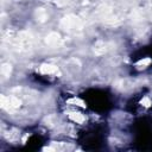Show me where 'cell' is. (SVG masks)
Here are the masks:
<instances>
[{
    "instance_id": "cell-1",
    "label": "cell",
    "mask_w": 152,
    "mask_h": 152,
    "mask_svg": "<svg viewBox=\"0 0 152 152\" xmlns=\"http://www.w3.org/2000/svg\"><path fill=\"white\" fill-rule=\"evenodd\" d=\"M82 21L81 19H78L77 17L75 15H66L64 17L62 20H61V27L68 32H71V33H76V32H80L82 30Z\"/></svg>"
},
{
    "instance_id": "cell-2",
    "label": "cell",
    "mask_w": 152,
    "mask_h": 152,
    "mask_svg": "<svg viewBox=\"0 0 152 152\" xmlns=\"http://www.w3.org/2000/svg\"><path fill=\"white\" fill-rule=\"evenodd\" d=\"M19 106H20V101L15 96H5V95L1 96V107L4 109L12 110L18 108Z\"/></svg>"
},
{
    "instance_id": "cell-3",
    "label": "cell",
    "mask_w": 152,
    "mask_h": 152,
    "mask_svg": "<svg viewBox=\"0 0 152 152\" xmlns=\"http://www.w3.org/2000/svg\"><path fill=\"white\" fill-rule=\"evenodd\" d=\"M45 42L49 46H52V48H57L62 44V38L61 36L57 33V32H51L46 36L45 38Z\"/></svg>"
},
{
    "instance_id": "cell-4",
    "label": "cell",
    "mask_w": 152,
    "mask_h": 152,
    "mask_svg": "<svg viewBox=\"0 0 152 152\" xmlns=\"http://www.w3.org/2000/svg\"><path fill=\"white\" fill-rule=\"evenodd\" d=\"M39 71L44 75H61L59 69L52 64H42L39 68Z\"/></svg>"
},
{
    "instance_id": "cell-5",
    "label": "cell",
    "mask_w": 152,
    "mask_h": 152,
    "mask_svg": "<svg viewBox=\"0 0 152 152\" xmlns=\"http://www.w3.org/2000/svg\"><path fill=\"white\" fill-rule=\"evenodd\" d=\"M69 118L74 122H76V124H83V122H86V116L82 113H80V112H70L69 113Z\"/></svg>"
},
{
    "instance_id": "cell-6",
    "label": "cell",
    "mask_w": 152,
    "mask_h": 152,
    "mask_svg": "<svg viewBox=\"0 0 152 152\" xmlns=\"http://www.w3.org/2000/svg\"><path fill=\"white\" fill-rule=\"evenodd\" d=\"M107 51V44H104L103 42H99L97 44H95L94 46V52L96 55H102Z\"/></svg>"
},
{
    "instance_id": "cell-7",
    "label": "cell",
    "mask_w": 152,
    "mask_h": 152,
    "mask_svg": "<svg viewBox=\"0 0 152 152\" xmlns=\"http://www.w3.org/2000/svg\"><path fill=\"white\" fill-rule=\"evenodd\" d=\"M36 17H37V19L40 20V21H45V20L48 19V13H46L45 10H43V8H38L37 12H36Z\"/></svg>"
},
{
    "instance_id": "cell-8",
    "label": "cell",
    "mask_w": 152,
    "mask_h": 152,
    "mask_svg": "<svg viewBox=\"0 0 152 152\" xmlns=\"http://www.w3.org/2000/svg\"><path fill=\"white\" fill-rule=\"evenodd\" d=\"M68 103H70V104H75V106H80V107H83V108L86 107L84 101L81 100V99H78V97H72V99L68 100Z\"/></svg>"
},
{
    "instance_id": "cell-9",
    "label": "cell",
    "mask_w": 152,
    "mask_h": 152,
    "mask_svg": "<svg viewBox=\"0 0 152 152\" xmlns=\"http://www.w3.org/2000/svg\"><path fill=\"white\" fill-rule=\"evenodd\" d=\"M152 61H151V58H142V59H140L139 62H137V66H139V68H146V66H148L150 65V63H151Z\"/></svg>"
},
{
    "instance_id": "cell-10",
    "label": "cell",
    "mask_w": 152,
    "mask_h": 152,
    "mask_svg": "<svg viewBox=\"0 0 152 152\" xmlns=\"http://www.w3.org/2000/svg\"><path fill=\"white\" fill-rule=\"evenodd\" d=\"M10 74H11V65L10 64H2V66H1V75L4 77H7V76H10Z\"/></svg>"
},
{
    "instance_id": "cell-11",
    "label": "cell",
    "mask_w": 152,
    "mask_h": 152,
    "mask_svg": "<svg viewBox=\"0 0 152 152\" xmlns=\"http://www.w3.org/2000/svg\"><path fill=\"white\" fill-rule=\"evenodd\" d=\"M140 103H141V106H144V107H150V106H151V100H150V97L145 96V97L141 99Z\"/></svg>"
}]
</instances>
